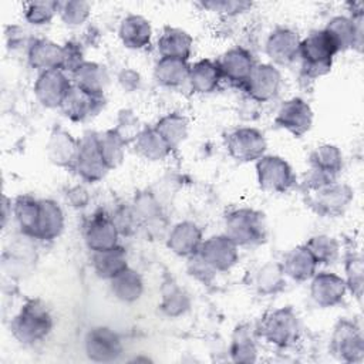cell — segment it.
<instances>
[{
  "label": "cell",
  "instance_id": "cell-1",
  "mask_svg": "<svg viewBox=\"0 0 364 364\" xmlns=\"http://www.w3.org/2000/svg\"><path fill=\"white\" fill-rule=\"evenodd\" d=\"M54 318L41 299H28L10 323L13 337L24 344L34 346L43 341L53 330Z\"/></svg>",
  "mask_w": 364,
  "mask_h": 364
},
{
  "label": "cell",
  "instance_id": "cell-2",
  "mask_svg": "<svg viewBox=\"0 0 364 364\" xmlns=\"http://www.w3.org/2000/svg\"><path fill=\"white\" fill-rule=\"evenodd\" d=\"M255 334L274 347L287 348L299 340V316L291 306L270 310L260 318Z\"/></svg>",
  "mask_w": 364,
  "mask_h": 364
},
{
  "label": "cell",
  "instance_id": "cell-3",
  "mask_svg": "<svg viewBox=\"0 0 364 364\" xmlns=\"http://www.w3.org/2000/svg\"><path fill=\"white\" fill-rule=\"evenodd\" d=\"M337 53V47L324 28L311 31L300 41L299 57L301 60L303 74L311 80L326 75L330 73Z\"/></svg>",
  "mask_w": 364,
  "mask_h": 364
},
{
  "label": "cell",
  "instance_id": "cell-4",
  "mask_svg": "<svg viewBox=\"0 0 364 364\" xmlns=\"http://www.w3.org/2000/svg\"><path fill=\"white\" fill-rule=\"evenodd\" d=\"M350 16H334L328 20L324 31L330 36L337 51L355 50L363 51L364 44V4L363 1H350Z\"/></svg>",
  "mask_w": 364,
  "mask_h": 364
},
{
  "label": "cell",
  "instance_id": "cell-5",
  "mask_svg": "<svg viewBox=\"0 0 364 364\" xmlns=\"http://www.w3.org/2000/svg\"><path fill=\"white\" fill-rule=\"evenodd\" d=\"M225 235L239 247L260 245L267 237L264 215L252 208H237L225 216Z\"/></svg>",
  "mask_w": 364,
  "mask_h": 364
},
{
  "label": "cell",
  "instance_id": "cell-6",
  "mask_svg": "<svg viewBox=\"0 0 364 364\" xmlns=\"http://www.w3.org/2000/svg\"><path fill=\"white\" fill-rule=\"evenodd\" d=\"M310 209L323 218H338L346 213L354 199L353 188L346 182L333 181L306 192Z\"/></svg>",
  "mask_w": 364,
  "mask_h": 364
},
{
  "label": "cell",
  "instance_id": "cell-7",
  "mask_svg": "<svg viewBox=\"0 0 364 364\" xmlns=\"http://www.w3.org/2000/svg\"><path fill=\"white\" fill-rule=\"evenodd\" d=\"M256 178L262 191L286 193L296 185V175L290 164L279 155H263L256 161Z\"/></svg>",
  "mask_w": 364,
  "mask_h": 364
},
{
  "label": "cell",
  "instance_id": "cell-8",
  "mask_svg": "<svg viewBox=\"0 0 364 364\" xmlns=\"http://www.w3.org/2000/svg\"><path fill=\"white\" fill-rule=\"evenodd\" d=\"M330 353L343 363H360L364 358V337L358 324L340 318L333 327Z\"/></svg>",
  "mask_w": 364,
  "mask_h": 364
},
{
  "label": "cell",
  "instance_id": "cell-9",
  "mask_svg": "<svg viewBox=\"0 0 364 364\" xmlns=\"http://www.w3.org/2000/svg\"><path fill=\"white\" fill-rule=\"evenodd\" d=\"M225 146L230 158L237 162H256L267 149L264 134L255 127H239L225 138Z\"/></svg>",
  "mask_w": 364,
  "mask_h": 364
},
{
  "label": "cell",
  "instance_id": "cell-10",
  "mask_svg": "<svg viewBox=\"0 0 364 364\" xmlns=\"http://www.w3.org/2000/svg\"><path fill=\"white\" fill-rule=\"evenodd\" d=\"M84 351L94 363H114L124 353L121 336L107 326L91 327L84 337Z\"/></svg>",
  "mask_w": 364,
  "mask_h": 364
},
{
  "label": "cell",
  "instance_id": "cell-11",
  "mask_svg": "<svg viewBox=\"0 0 364 364\" xmlns=\"http://www.w3.org/2000/svg\"><path fill=\"white\" fill-rule=\"evenodd\" d=\"M73 171L87 183L100 182L109 172L101 156L95 131H87L80 138V149Z\"/></svg>",
  "mask_w": 364,
  "mask_h": 364
},
{
  "label": "cell",
  "instance_id": "cell-12",
  "mask_svg": "<svg viewBox=\"0 0 364 364\" xmlns=\"http://www.w3.org/2000/svg\"><path fill=\"white\" fill-rule=\"evenodd\" d=\"M242 88L250 101L269 102L282 88V73L272 63H256Z\"/></svg>",
  "mask_w": 364,
  "mask_h": 364
},
{
  "label": "cell",
  "instance_id": "cell-13",
  "mask_svg": "<svg viewBox=\"0 0 364 364\" xmlns=\"http://www.w3.org/2000/svg\"><path fill=\"white\" fill-rule=\"evenodd\" d=\"M73 87L68 73L64 70L41 71L34 82V95L46 108H60Z\"/></svg>",
  "mask_w": 364,
  "mask_h": 364
},
{
  "label": "cell",
  "instance_id": "cell-14",
  "mask_svg": "<svg viewBox=\"0 0 364 364\" xmlns=\"http://www.w3.org/2000/svg\"><path fill=\"white\" fill-rule=\"evenodd\" d=\"M198 255L216 272H229L239 262V246L225 233L203 239Z\"/></svg>",
  "mask_w": 364,
  "mask_h": 364
},
{
  "label": "cell",
  "instance_id": "cell-15",
  "mask_svg": "<svg viewBox=\"0 0 364 364\" xmlns=\"http://www.w3.org/2000/svg\"><path fill=\"white\" fill-rule=\"evenodd\" d=\"M313 118L314 115L310 104L300 97H293L286 100L279 107L274 117V124L279 128L290 132L293 136L300 138L310 131Z\"/></svg>",
  "mask_w": 364,
  "mask_h": 364
},
{
  "label": "cell",
  "instance_id": "cell-16",
  "mask_svg": "<svg viewBox=\"0 0 364 364\" xmlns=\"http://www.w3.org/2000/svg\"><path fill=\"white\" fill-rule=\"evenodd\" d=\"M82 237L85 246L91 252H100L119 245L117 226L114 225L111 215L104 210H98L87 219L82 228Z\"/></svg>",
  "mask_w": 364,
  "mask_h": 364
},
{
  "label": "cell",
  "instance_id": "cell-17",
  "mask_svg": "<svg viewBox=\"0 0 364 364\" xmlns=\"http://www.w3.org/2000/svg\"><path fill=\"white\" fill-rule=\"evenodd\" d=\"M347 293L344 277L333 272H316L310 279V296L313 301L323 309L338 306Z\"/></svg>",
  "mask_w": 364,
  "mask_h": 364
},
{
  "label": "cell",
  "instance_id": "cell-18",
  "mask_svg": "<svg viewBox=\"0 0 364 364\" xmlns=\"http://www.w3.org/2000/svg\"><path fill=\"white\" fill-rule=\"evenodd\" d=\"M216 63L220 70L222 80H226L240 88L243 87L253 67L256 65L253 54L242 46H235L229 48L216 60Z\"/></svg>",
  "mask_w": 364,
  "mask_h": 364
},
{
  "label": "cell",
  "instance_id": "cell-19",
  "mask_svg": "<svg viewBox=\"0 0 364 364\" xmlns=\"http://www.w3.org/2000/svg\"><path fill=\"white\" fill-rule=\"evenodd\" d=\"M80 149V138L60 125L53 127L47 144L46 154L50 162L58 168L73 169Z\"/></svg>",
  "mask_w": 364,
  "mask_h": 364
},
{
  "label": "cell",
  "instance_id": "cell-20",
  "mask_svg": "<svg viewBox=\"0 0 364 364\" xmlns=\"http://www.w3.org/2000/svg\"><path fill=\"white\" fill-rule=\"evenodd\" d=\"M301 38L299 34L284 26H277L266 38L264 50L273 64L289 65L299 57Z\"/></svg>",
  "mask_w": 364,
  "mask_h": 364
},
{
  "label": "cell",
  "instance_id": "cell-21",
  "mask_svg": "<svg viewBox=\"0 0 364 364\" xmlns=\"http://www.w3.org/2000/svg\"><path fill=\"white\" fill-rule=\"evenodd\" d=\"M105 105L104 95H92L73 84L60 109L73 122H85L101 112Z\"/></svg>",
  "mask_w": 364,
  "mask_h": 364
},
{
  "label": "cell",
  "instance_id": "cell-22",
  "mask_svg": "<svg viewBox=\"0 0 364 364\" xmlns=\"http://www.w3.org/2000/svg\"><path fill=\"white\" fill-rule=\"evenodd\" d=\"M203 242L202 229L192 220L175 223L166 235V247L179 257L195 255Z\"/></svg>",
  "mask_w": 364,
  "mask_h": 364
},
{
  "label": "cell",
  "instance_id": "cell-23",
  "mask_svg": "<svg viewBox=\"0 0 364 364\" xmlns=\"http://www.w3.org/2000/svg\"><path fill=\"white\" fill-rule=\"evenodd\" d=\"M27 61L34 70H63V46L48 38H31L27 46Z\"/></svg>",
  "mask_w": 364,
  "mask_h": 364
},
{
  "label": "cell",
  "instance_id": "cell-24",
  "mask_svg": "<svg viewBox=\"0 0 364 364\" xmlns=\"http://www.w3.org/2000/svg\"><path fill=\"white\" fill-rule=\"evenodd\" d=\"M71 81L75 87L92 95H104L109 84L107 67L95 61H84L71 74Z\"/></svg>",
  "mask_w": 364,
  "mask_h": 364
},
{
  "label": "cell",
  "instance_id": "cell-25",
  "mask_svg": "<svg viewBox=\"0 0 364 364\" xmlns=\"http://www.w3.org/2000/svg\"><path fill=\"white\" fill-rule=\"evenodd\" d=\"M65 226V216L54 199H40V216L34 239L51 242L61 236Z\"/></svg>",
  "mask_w": 364,
  "mask_h": 364
},
{
  "label": "cell",
  "instance_id": "cell-26",
  "mask_svg": "<svg viewBox=\"0 0 364 364\" xmlns=\"http://www.w3.org/2000/svg\"><path fill=\"white\" fill-rule=\"evenodd\" d=\"M309 165L310 171L317 172L327 179L337 181L344 166L343 152L337 145L321 144L311 151L309 156Z\"/></svg>",
  "mask_w": 364,
  "mask_h": 364
},
{
  "label": "cell",
  "instance_id": "cell-27",
  "mask_svg": "<svg viewBox=\"0 0 364 364\" xmlns=\"http://www.w3.org/2000/svg\"><path fill=\"white\" fill-rule=\"evenodd\" d=\"M118 36L124 47L129 50H142L151 43L152 27L149 20L144 16L128 14L119 23Z\"/></svg>",
  "mask_w": 364,
  "mask_h": 364
},
{
  "label": "cell",
  "instance_id": "cell-28",
  "mask_svg": "<svg viewBox=\"0 0 364 364\" xmlns=\"http://www.w3.org/2000/svg\"><path fill=\"white\" fill-rule=\"evenodd\" d=\"M156 48L161 57L188 61L192 54L193 38L188 31L182 28L166 26L158 38Z\"/></svg>",
  "mask_w": 364,
  "mask_h": 364
},
{
  "label": "cell",
  "instance_id": "cell-29",
  "mask_svg": "<svg viewBox=\"0 0 364 364\" xmlns=\"http://www.w3.org/2000/svg\"><path fill=\"white\" fill-rule=\"evenodd\" d=\"M280 263L286 277L299 283L310 280L316 274L318 266L304 245H299L289 250Z\"/></svg>",
  "mask_w": 364,
  "mask_h": 364
},
{
  "label": "cell",
  "instance_id": "cell-30",
  "mask_svg": "<svg viewBox=\"0 0 364 364\" xmlns=\"http://www.w3.org/2000/svg\"><path fill=\"white\" fill-rule=\"evenodd\" d=\"M222 81V74L216 60L202 58L189 67L188 82L196 94H210L216 91Z\"/></svg>",
  "mask_w": 364,
  "mask_h": 364
},
{
  "label": "cell",
  "instance_id": "cell-31",
  "mask_svg": "<svg viewBox=\"0 0 364 364\" xmlns=\"http://www.w3.org/2000/svg\"><path fill=\"white\" fill-rule=\"evenodd\" d=\"M108 282L112 296L122 303H135L144 294V279L141 273L131 266L125 267Z\"/></svg>",
  "mask_w": 364,
  "mask_h": 364
},
{
  "label": "cell",
  "instance_id": "cell-32",
  "mask_svg": "<svg viewBox=\"0 0 364 364\" xmlns=\"http://www.w3.org/2000/svg\"><path fill=\"white\" fill-rule=\"evenodd\" d=\"M91 266L100 279L111 280L114 276L129 266L127 250L117 245L105 250L91 252Z\"/></svg>",
  "mask_w": 364,
  "mask_h": 364
},
{
  "label": "cell",
  "instance_id": "cell-33",
  "mask_svg": "<svg viewBox=\"0 0 364 364\" xmlns=\"http://www.w3.org/2000/svg\"><path fill=\"white\" fill-rule=\"evenodd\" d=\"M171 151L176 149L189 134V119L182 112H168L154 125Z\"/></svg>",
  "mask_w": 364,
  "mask_h": 364
},
{
  "label": "cell",
  "instance_id": "cell-34",
  "mask_svg": "<svg viewBox=\"0 0 364 364\" xmlns=\"http://www.w3.org/2000/svg\"><path fill=\"white\" fill-rule=\"evenodd\" d=\"M13 216L21 233L27 237L34 239L40 216V199L28 193L18 195L13 200Z\"/></svg>",
  "mask_w": 364,
  "mask_h": 364
},
{
  "label": "cell",
  "instance_id": "cell-35",
  "mask_svg": "<svg viewBox=\"0 0 364 364\" xmlns=\"http://www.w3.org/2000/svg\"><path fill=\"white\" fill-rule=\"evenodd\" d=\"M134 148L141 158L151 162L164 161L171 154L169 146L156 132L154 125L141 128V131L134 139Z\"/></svg>",
  "mask_w": 364,
  "mask_h": 364
},
{
  "label": "cell",
  "instance_id": "cell-36",
  "mask_svg": "<svg viewBox=\"0 0 364 364\" xmlns=\"http://www.w3.org/2000/svg\"><path fill=\"white\" fill-rule=\"evenodd\" d=\"M191 306V296L183 287L178 286L173 280H168L162 284L159 309L166 317H181L189 311Z\"/></svg>",
  "mask_w": 364,
  "mask_h": 364
},
{
  "label": "cell",
  "instance_id": "cell-37",
  "mask_svg": "<svg viewBox=\"0 0 364 364\" xmlns=\"http://www.w3.org/2000/svg\"><path fill=\"white\" fill-rule=\"evenodd\" d=\"M229 355L233 363L250 364L257 360V346L249 324H239L232 333Z\"/></svg>",
  "mask_w": 364,
  "mask_h": 364
},
{
  "label": "cell",
  "instance_id": "cell-38",
  "mask_svg": "<svg viewBox=\"0 0 364 364\" xmlns=\"http://www.w3.org/2000/svg\"><path fill=\"white\" fill-rule=\"evenodd\" d=\"M189 67L191 64L188 61L161 57L154 67V77L158 84L168 88H176L188 82Z\"/></svg>",
  "mask_w": 364,
  "mask_h": 364
},
{
  "label": "cell",
  "instance_id": "cell-39",
  "mask_svg": "<svg viewBox=\"0 0 364 364\" xmlns=\"http://www.w3.org/2000/svg\"><path fill=\"white\" fill-rule=\"evenodd\" d=\"M256 291L262 296H274L284 290L286 274L280 262H266L255 274Z\"/></svg>",
  "mask_w": 364,
  "mask_h": 364
},
{
  "label": "cell",
  "instance_id": "cell-40",
  "mask_svg": "<svg viewBox=\"0 0 364 364\" xmlns=\"http://www.w3.org/2000/svg\"><path fill=\"white\" fill-rule=\"evenodd\" d=\"M97 142L107 168L109 171L118 168L124 161L125 148L128 144L114 128L97 132Z\"/></svg>",
  "mask_w": 364,
  "mask_h": 364
},
{
  "label": "cell",
  "instance_id": "cell-41",
  "mask_svg": "<svg viewBox=\"0 0 364 364\" xmlns=\"http://www.w3.org/2000/svg\"><path fill=\"white\" fill-rule=\"evenodd\" d=\"M317 264H331L338 259L340 245L338 240L330 235H314L304 243Z\"/></svg>",
  "mask_w": 364,
  "mask_h": 364
},
{
  "label": "cell",
  "instance_id": "cell-42",
  "mask_svg": "<svg viewBox=\"0 0 364 364\" xmlns=\"http://www.w3.org/2000/svg\"><path fill=\"white\" fill-rule=\"evenodd\" d=\"M131 206H132V210L135 212L139 223L151 225V223L161 220V218H162V209H161L159 202L148 191L136 193Z\"/></svg>",
  "mask_w": 364,
  "mask_h": 364
},
{
  "label": "cell",
  "instance_id": "cell-43",
  "mask_svg": "<svg viewBox=\"0 0 364 364\" xmlns=\"http://www.w3.org/2000/svg\"><path fill=\"white\" fill-rule=\"evenodd\" d=\"M57 14L63 20V23L68 27H77L84 24L90 14H91V6L88 1L82 0H65L58 1Z\"/></svg>",
  "mask_w": 364,
  "mask_h": 364
},
{
  "label": "cell",
  "instance_id": "cell-44",
  "mask_svg": "<svg viewBox=\"0 0 364 364\" xmlns=\"http://www.w3.org/2000/svg\"><path fill=\"white\" fill-rule=\"evenodd\" d=\"M57 9H58V1H51V0L27 1L23 6L24 20L31 26L48 24L57 14Z\"/></svg>",
  "mask_w": 364,
  "mask_h": 364
},
{
  "label": "cell",
  "instance_id": "cell-45",
  "mask_svg": "<svg viewBox=\"0 0 364 364\" xmlns=\"http://www.w3.org/2000/svg\"><path fill=\"white\" fill-rule=\"evenodd\" d=\"M344 272L347 290L357 299H361L364 283V269L361 256L357 253H348L344 259Z\"/></svg>",
  "mask_w": 364,
  "mask_h": 364
},
{
  "label": "cell",
  "instance_id": "cell-46",
  "mask_svg": "<svg viewBox=\"0 0 364 364\" xmlns=\"http://www.w3.org/2000/svg\"><path fill=\"white\" fill-rule=\"evenodd\" d=\"M199 6L228 17H235L249 11L253 4L252 1H246V0H208V1H200Z\"/></svg>",
  "mask_w": 364,
  "mask_h": 364
},
{
  "label": "cell",
  "instance_id": "cell-47",
  "mask_svg": "<svg viewBox=\"0 0 364 364\" xmlns=\"http://www.w3.org/2000/svg\"><path fill=\"white\" fill-rule=\"evenodd\" d=\"M111 215V219L114 225L117 226V230L119 236H129L136 230V226L139 225V220L132 210V206H119L115 209Z\"/></svg>",
  "mask_w": 364,
  "mask_h": 364
},
{
  "label": "cell",
  "instance_id": "cell-48",
  "mask_svg": "<svg viewBox=\"0 0 364 364\" xmlns=\"http://www.w3.org/2000/svg\"><path fill=\"white\" fill-rule=\"evenodd\" d=\"M114 129L121 135V138L127 144H129V142H134L135 136L141 131V127H139L138 118L131 109H122L118 114L117 125L114 127Z\"/></svg>",
  "mask_w": 364,
  "mask_h": 364
},
{
  "label": "cell",
  "instance_id": "cell-49",
  "mask_svg": "<svg viewBox=\"0 0 364 364\" xmlns=\"http://www.w3.org/2000/svg\"><path fill=\"white\" fill-rule=\"evenodd\" d=\"M85 61L81 43L70 40L63 44V70L71 74L77 67Z\"/></svg>",
  "mask_w": 364,
  "mask_h": 364
},
{
  "label": "cell",
  "instance_id": "cell-50",
  "mask_svg": "<svg viewBox=\"0 0 364 364\" xmlns=\"http://www.w3.org/2000/svg\"><path fill=\"white\" fill-rule=\"evenodd\" d=\"M186 267H188V273L192 277H195L203 283L210 282L213 279V276L216 274V272L198 255V252L188 257Z\"/></svg>",
  "mask_w": 364,
  "mask_h": 364
},
{
  "label": "cell",
  "instance_id": "cell-51",
  "mask_svg": "<svg viewBox=\"0 0 364 364\" xmlns=\"http://www.w3.org/2000/svg\"><path fill=\"white\" fill-rule=\"evenodd\" d=\"M65 199L74 209H84L90 203V193L82 185H74L65 192Z\"/></svg>",
  "mask_w": 364,
  "mask_h": 364
},
{
  "label": "cell",
  "instance_id": "cell-52",
  "mask_svg": "<svg viewBox=\"0 0 364 364\" xmlns=\"http://www.w3.org/2000/svg\"><path fill=\"white\" fill-rule=\"evenodd\" d=\"M118 84L121 85V88L127 92H132V91H136L139 87H141V75L138 71H135L134 68H122L119 73H118Z\"/></svg>",
  "mask_w": 364,
  "mask_h": 364
},
{
  "label": "cell",
  "instance_id": "cell-53",
  "mask_svg": "<svg viewBox=\"0 0 364 364\" xmlns=\"http://www.w3.org/2000/svg\"><path fill=\"white\" fill-rule=\"evenodd\" d=\"M13 215V202H11V199H9L7 196H3V206H1V225H3V228L6 226V223H7V219L10 218Z\"/></svg>",
  "mask_w": 364,
  "mask_h": 364
}]
</instances>
